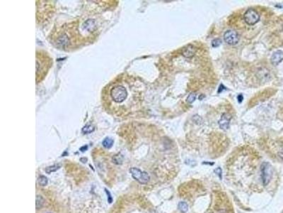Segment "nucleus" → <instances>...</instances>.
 Segmentation results:
<instances>
[{"instance_id": "obj_7", "label": "nucleus", "mask_w": 283, "mask_h": 213, "mask_svg": "<svg viewBox=\"0 0 283 213\" xmlns=\"http://www.w3.org/2000/svg\"><path fill=\"white\" fill-rule=\"evenodd\" d=\"M224 40L229 45H236L239 41V37L237 33L233 30L226 31L224 34Z\"/></svg>"}, {"instance_id": "obj_23", "label": "nucleus", "mask_w": 283, "mask_h": 213, "mask_svg": "<svg viewBox=\"0 0 283 213\" xmlns=\"http://www.w3.org/2000/svg\"><path fill=\"white\" fill-rule=\"evenodd\" d=\"M87 148H88L87 146H84L81 147V148H80V151H83V152H84V151H86V150L87 149Z\"/></svg>"}, {"instance_id": "obj_24", "label": "nucleus", "mask_w": 283, "mask_h": 213, "mask_svg": "<svg viewBox=\"0 0 283 213\" xmlns=\"http://www.w3.org/2000/svg\"><path fill=\"white\" fill-rule=\"evenodd\" d=\"M80 161H81L82 163H86V161H87V159H85V158H83V159H80Z\"/></svg>"}, {"instance_id": "obj_17", "label": "nucleus", "mask_w": 283, "mask_h": 213, "mask_svg": "<svg viewBox=\"0 0 283 213\" xmlns=\"http://www.w3.org/2000/svg\"><path fill=\"white\" fill-rule=\"evenodd\" d=\"M196 94H195V93H190V95H188V97L187 101H188V103L191 104V103H193V102H194L195 100H196Z\"/></svg>"}, {"instance_id": "obj_1", "label": "nucleus", "mask_w": 283, "mask_h": 213, "mask_svg": "<svg viewBox=\"0 0 283 213\" xmlns=\"http://www.w3.org/2000/svg\"><path fill=\"white\" fill-rule=\"evenodd\" d=\"M125 83H113L108 87V105H123L128 97V91Z\"/></svg>"}, {"instance_id": "obj_3", "label": "nucleus", "mask_w": 283, "mask_h": 213, "mask_svg": "<svg viewBox=\"0 0 283 213\" xmlns=\"http://www.w3.org/2000/svg\"><path fill=\"white\" fill-rule=\"evenodd\" d=\"M129 171L132 178L141 184H147L150 181V175L145 171H142L139 168L135 167L131 168Z\"/></svg>"}, {"instance_id": "obj_12", "label": "nucleus", "mask_w": 283, "mask_h": 213, "mask_svg": "<svg viewBox=\"0 0 283 213\" xmlns=\"http://www.w3.org/2000/svg\"><path fill=\"white\" fill-rule=\"evenodd\" d=\"M113 143H114V141H113V139H112V138H105L103 141L102 144L103 146V147H105V148H111L113 146Z\"/></svg>"}, {"instance_id": "obj_14", "label": "nucleus", "mask_w": 283, "mask_h": 213, "mask_svg": "<svg viewBox=\"0 0 283 213\" xmlns=\"http://www.w3.org/2000/svg\"><path fill=\"white\" fill-rule=\"evenodd\" d=\"M45 200L41 196H36V209H40L44 205Z\"/></svg>"}, {"instance_id": "obj_13", "label": "nucleus", "mask_w": 283, "mask_h": 213, "mask_svg": "<svg viewBox=\"0 0 283 213\" xmlns=\"http://www.w3.org/2000/svg\"><path fill=\"white\" fill-rule=\"evenodd\" d=\"M178 208L181 212L186 213L188 210V205L186 202H180L178 205Z\"/></svg>"}, {"instance_id": "obj_11", "label": "nucleus", "mask_w": 283, "mask_h": 213, "mask_svg": "<svg viewBox=\"0 0 283 213\" xmlns=\"http://www.w3.org/2000/svg\"><path fill=\"white\" fill-rule=\"evenodd\" d=\"M60 167H61V166L59 164L53 165V166H48V167L46 168L45 169V171L46 172V173L50 174V173H52L55 172V171H57V170H59V168H60Z\"/></svg>"}, {"instance_id": "obj_18", "label": "nucleus", "mask_w": 283, "mask_h": 213, "mask_svg": "<svg viewBox=\"0 0 283 213\" xmlns=\"http://www.w3.org/2000/svg\"><path fill=\"white\" fill-rule=\"evenodd\" d=\"M222 44V40L220 38H215L212 41V46L213 48L219 47Z\"/></svg>"}, {"instance_id": "obj_4", "label": "nucleus", "mask_w": 283, "mask_h": 213, "mask_svg": "<svg viewBox=\"0 0 283 213\" xmlns=\"http://www.w3.org/2000/svg\"><path fill=\"white\" fill-rule=\"evenodd\" d=\"M260 171H261V179L263 185H267L270 181L272 175V167L270 164L268 162H264L262 163L260 166Z\"/></svg>"}, {"instance_id": "obj_26", "label": "nucleus", "mask_w": 283, "mask_h": 213, "mask_svg": "<svg viewBox=\"0 0 283 213\" xmlns=\"http://www.w3.org/2000/svg\"><path fill=\"white\" fill-rule=\"evenodd\" d=\"M282 213H283V210H282Z\"/></svg>"}, {"instance_id": "obj_2", "label": "nucleus", "mask_w": 283, "mask_h": 213, "mask_svg": "<svg viewBox=\"0 0 283 213\" xmlns=\"http://www.w3.org/2000/svg\"><path fill=\"white\" fill-rule=\"evenodd\" d=\"M38 56H36V80L37 82L38 81V79L40 78V81L42 80V79L46 75V73L49 70L50 67V62L51 59L46 57L45 55L38 54Z\"/></svg>"}, {"instance_id": "obj_21", "label": "nucleus", "mask_w": 283, "mask_h": 213, "mask_svg": "<svg viewBox=\"0 0 283 213\" xmlns=\"http://www.w3.org/2000/svg\"><path fill=\"white\" fill-rule=\"evenodd\" d=\"M215 171L216 173H217V174H218L219 175H220V177L221 178V173H222V169L220 168H217V169H215Z\"/></svg>"}, {"instance_id": "obj_9", "label": "nucleus", "mask_w": 283, "mask_h": 213, "mask_svg": "<svg viewBox=\"0 0 283 213\" xmlns=\"http://www.w3.org/2000/svg\"><path fill=\"white\" fill-rule=\"evenodd\" d=\"M283 60V51L282 50H277L272 54L271 57V62L273 65H277Z\"/></svg>"}, {"instance_id": "obj_8", "label": "nucleus", "mask_w": 283, "mask_h": 213, "mask_svg": "<svg viewBox=\"0 0 283 213\" xmlns=\"http://www.w3.org/2000/svg\"><path fill=\"white\" fill-rule=\"evenodd\" d=\"M231 120H232V116L230 114H227V113H224L222 115L220 120H219L218 123L220 127L224 130L227 129L229 127V123H230Z\"/></svg>"}, {"instance_id": "obj_10", "label": "nucleus", "mask_w": 283, "mask_h": 213, "mask_svg": "<svg viewBox=\"0 0 283 213\" xmlns=\"http://www.w3.org/2000/svg\"><path fill=\"white\" fill-rule=\"evenodd\" d=\"M196 53V48H195L194 46L192 44H189L186 47L184 48V50H183V55L184 57L186 58H191L193 57Z\"/></svg>"}, {"instance_id": "obj_6", "label": "nucleus", "mask_w": 283, "mask_h": 213, "mask_svg": "<svg viewBox=\"0 0 283 213\" xmlns=\"http://www.w3.org/2000/svg\"><path fill=\"white\" fill-rule=\"evenodd\" d=\"M220 202H216V213H233L232 208L229 207V200L225 196L220 198Z\"/></svg>"}, {"instance_id": "obj_19", "label": "nucleus", "mask_w": 283, "mask_h": 213, "mask_svg": "<svg viewBox=\"0 0 283 213\" xmlns=\"http://www.w3.org/2000/svg\"><path fill=\"white\" fill-rule=\"evenodd\" d=\"M105 193H106L107 196H108V202H109V203H111V202H112V201H113V198H112V196H111V193H110V192L108 191V190H107L106 188H105Z\"/></svg>"}, {"instance_id": "obj_5", "label": "nucleus", "mask_w": 283, "mask_h": 213, "mask_svg": "<svg viewBox=\"0 0 283 213\" xmlns=\"http://www.w3.org/2000/svg\"><path fill=\"white\" fill-rule=\"evenodd\" d=\"M244 20L250 26L256 24L260 19V15L256 10L254 9H248L244 14Z\"/></svg>"}, {"instance_id": "obj_16", "label": "nucleus", "mask_w": 283, "mask_h": 213, "mask_svg": "<svg viewBox=\"0 0 283 213\" xmlns=\"http://www.w3.org/2000/svg\"><path fill=\"white\" fill-rule=\"evenodd\" d=\"M38 183L41 186H45L47 185V183H48V180H47V177L44 176V175H41L39 176L38 179Z\"/></svg>"}, {"instance_id": "obj_20", "label": "nucleus", "mask_w": 283, "mask_h": 213, "mask_svg": "<svg viewBox=\"0 0 283 213\" xmlns=\"http://www.w3.org/2000/svg\"><path fill=\"white\" fill-rule=\"evenodd\" d=\"M225 90V87H224V86L223 85H220V87H219V90H218V93H220L222 91H223V90Z\"/></svg>"}, {"instance_id": "obj_15", "label": "nucleus", "mask_w": 283, "mask_h": 213, "mask_svg": "<svg viewBox=\"0 0 283 213\" xmlns=\"http://www.w3.org/2000/svg\"><path fill=\"white\" fill-rule=\"evenodd\" d=\"M94 129H95L94 126H92V125H86V126L83 127L82 132L84 134H87L92 133V132L94 131Z\"/></svg>"}, {"instance_id": "obj_25", "label": "nucleus", "mask_w": 283, "mask_h": 213, "mask_svg": "<svg viewBox=\"0 0 283 213\" xmlns=\"http://www.w3.org/2000/svg\"><path fill=\"white\" fill-rule=\"evenodd\" d=\"M202 97H204V95H202V96H201V97H199V99L202 100Z\"/></svg>"}, {"instance_id": "obj_22", "label": "nucleus", "mask_w": 283, "mask_h": 213, "mask_svg": "<svg viewBox=\"0 0 283 213\" xmlns=\"http://www.w3.org/2000/svg\"><path fill=\"white\" fill-rule=\"evenodd\" d=\"M243 99H244V97H243V95H241V94L238 95V102H239V103H241V102H242Z\"/></svg>"}]
</instances>
